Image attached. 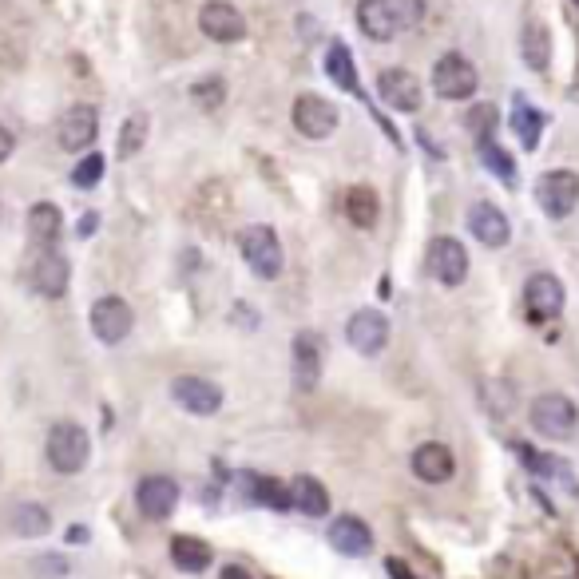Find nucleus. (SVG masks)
Instances as JSON below:
<instances>
[{
	"label": "nucleus",
	"instance_id": "obj_1",
	"mask_svg": "<svg viewBox=\"0 0 579 579\" xmlns=\"http://www.w3.org/2000/svg\"><path fill=\"white\" fill-rule=\"evenodd\" d=\"M44 453H48V464H52L60 476H76V472L88 464V457H92V437L84 433V425L60 421V425H52Z\"/></svg>",
	"mask_w": 579,
	"mask_h": 579
},
{
	"label": "nucleus",
	"instance_id": "obj_2",
	"mask_svg": "<svg viewBox=\"0 0 579 579\" xmlns=\"http://www.w3.org/2000/svg\"><path fill=\"white\" fill-rule=\"evenodd\" d=\"M528 421H532V429H536L540 437H548V441H568L579 429V409L576 401L564 397V393H540V397L532 401V409H528Z\"/></svg>",
	"mask_w": 579,
	"mask_h": 579
},
{
	"label": "nucleus",
	"instance_id": "obj_3",
	"mask_svg": "<svg viewBox=\"0 0 579 579\" xmlns=\"http://www.w3.org/2000/svg\"><path fill=\"white\" fill-rule=\"evenodd\" d=\"M238 250H242V258H246V266L258 274V278H278L282 274V242H278V234L274 227H266V223H254V227H246L242 238H238Z\"/></svg>",
	"mask_w": 579,
	"mask_h": 579
},
{
	"label": "nucleus",
	"instance_id": "obj_4",
	"mask_svg": "<svg viewBox=\"0 0 579 579\" xmlns=\"http://www.w3.org/2000/svg\"><path fill=\"white\" fill-rule=\"evenodd\" d=\"M476 84H480V76L461 52H449L433 64V92L441 100H468L476 92Z\"/></svg>",
	"mask_w": 579,
	"mask_h": 579
},
{
	"label": "nucleus",
	"instance_id": "obj_5",
	"mask_svg": "<svg viewBox=\"0 0 579 579\" xmlns=\"http://www.w3.org/2000/svg\"><path fill=\"white\" fill-rule=\"evenodd\" d=\"M536 199L548 219H568L579 203V175L576 171H548L536 183Z\"/></svg>",
	"mask_w": 579,
	"mask_h": 579
},
{
	"label": "nucleus",
	"instance_id": "obj_6",
	"mask_svg": "<svg viewBox=\"0 0 579 579\" xmlns=\"http://www.w3.org/2000/svg\"><path fill=\"white\" fill-rule=\"evenodd\" d=\"M88 322H92V334H96L104 346H119V342L131 334V326H135V314H131V306H127L123 298L108 294V298H100V302L92 306Z\"/></svg>",
	"mask_w": 579,
	"mask_h": 579
},
{
	"label": "nucleus",
	"instance_id": "obj_7",
	"mask_svg": "<svg viewBox=\"0 0 579 579\" xmlns=\"http://www.w3.org/2000/svg\"><path fill=\"white\" fill-rule=\"evenodd\" d=\"M524 310L532 322H552L564 314V282L556 274H532L524 286Z\"/></svg>",
	"mask_w": 579,
	"mask_h": 579
},
{
	"label": "nucleus",
	"instance_id": "obj_8",
	"mask_svg": "<svg viewBox=\"0 0 579 579\" xmlns=\"http://www.w3.org/2000/svg\"><path fill=\"white\" fill-rule=\"evenodd\" d=\"M171 397H175V405H183L195 417H215L223 409V389L207 377H175Z\"/></svg>",
	"mask_w": 579,
	"mask_h": 579
},
{
	"label": "nucleus",
	"instance_id": "obj_9",
	"mask_svg": "<svg viewBox=\"0 0 579 579\" xmlns=\"http://www.w3.org/2000/svg\"><path fill=\"white\" fill-rule=\"evenodd\" d=\"M429 274L441 282V286H461L468 278V250H464L457 238L441 234L429 242Z\"/></svg>",
	"mask_w": 579,
	"mask_h": 579
},
{
	"label": "nucleus",
	"instance_id": "obj_10",
	"mask_svg": "<svg viewBox=\"0 0 579 579\" xmlns=\"http://www.w3.org/2000/svg\"><path fill=\"white\" fill-rule=\"evenodd\" d=\"M96 135H100V116H96L92 104L68 108V112L60 116V123H56V143H60L64 151H88V147L96 143Z\"/></svg>",
	"mask_w": 579,
	"mask_h": 579
},
{
	"label": "nucleus",
	"instance_id": "obj_11",
	"mask_svg": "<svg viewBox=\"0 0 579 579\" xmlns=\"http://www.w3.org/2000/svg\"><path fill=\"white\" fill-rule=\"evenodd\" d=\"M294 127L306 135V139H330L334 127H338V108L326 100V96H298L294 100Z\"/></svg>",
	"mask_w": 579,
	"mask_h": 579
},
{
	"label": "nucleus",
	"instance_id": "obj_12",
	"mask_svg": "<svg viewBox=\"0 0 579 579\" xmlns=\"http://www.w3.org/2000/svg\"><path fill=\"white\" fill-rule=\"evenodd\" d=\"M199 28L203 36L219 40V44H234L246 36V16L234 8L231 0H207L203 12H199Z\"/></svg>",
	"mask_w": 579,
	"mask_h": 579
},
{
	"label": "nucleus",
	"instance_id": "obj_13",
	"mask_svg": "<svg viewBox=\"0 0 579 579\" xmlns=\"http://www.w3.org/2000/svg\"><path fill=\"white\" fill-rule=\"evenodd\" d=\"M346 338H349V346L357 349V353L377 357V353L385 349V342H389V318H385V314H377V310H357V314L349 318Z\"/></svg>",
	"mask_w": 579,
	"mask_h": 579
},
{
	"label": "nucleus",
	"instance_id": "obj_14",
	"mask_svg": "<svg viewBox=\"0 0 579 579\" xmlns=\"http://www.w3.org/2000/svg\"><path fill=\"white\" fill-rule=\"evenodd\" d=\"M377 92L397 112H417L421 108V80L409 68H385L377 76Z\"/></svg>",
	"mask_w": 579,
	"mask_h": 579
},
{
	"label": "nucleus",
	"instance_id": "obj_15",
	"mask_svg": "<svg viewBox=\"0 0 579 579\" xmlns=\"http://www.w3.org/2000/svg\"><path fill=\"white\" fill-rule=\"evenodd\" d=\"M135 504H139V512L147 520H167L179 508V484L171 476H147L135 488Z\"/></svg>",
	"mask_w": 579,
	"mask_h": 579
},
{
	"label": "nucleus",
	"instance_id": "obj_16",
	"mask_svg": "<svg viewBox=\"0 0 579 579\" xmlns=\"http://www.w3.org/2000/svg\"><path fill=\"white\" fill-rule=\"evenodd\" d=\"M68 258L64 254H56V250H40L36 258H32V270H28V282H32V290L36 294H44V298H60L64 290H68Z\"/></svg>",
	"mask_w": 579,
	"mask_h": 579
},
{
	"label": "nucleus",
	"instance_id": "obj_17",
	"mask_svg": "<svg viewBox=\"0 0 579 579\" xmlns=\"http://www.w3.org/2000/svg\"><path fill=\"white\" fill-rule=\"evenodd\" d=\"M413 472H417V480H425V484H449L453 472H457V457H453L449 445L425 441V445L413 449Z\"/></svg>",
	"mask_w": 579,
	"mask_h": 579
},
{
	"label": "nucleus",
	"instance_id": "obj_18",
	"mask_svg": "<svg viewBox=\"0 0 579 579\" xmlns=\"http://www.w3.org/2000/svg\"><path fill=\"white\" fill-rule=\"evenodd\" d=\"M468 231L476 234L484 246H492V250L512 238V227H508V219H504V211L496 203H472L468 207Z\"/></svg>",
	"mask_w": 579,
	"mask_h": 579
},
{
	"label": "nucleus",
	"instance_id": "obj_19",
	"mask_svg": "<svg viewBox=\"0 0 579 579\" xmlns=\"http://www.w3.org/2000/svg\"><path fill=\"white\" fill-rule=\"evenodd\" d=\"M330 548L342 552V556H369L373 532H369V524L357 520V516H338V520L330 524Z\"/></svg>",
	"mask_w": 579,
	"mask_h": 579
},
{
	"label": "nucleus",
	"instance_id": "obj_20",
	"mask_svg": "<svg viewBox=\"0 0 579 579\" xmlns=\"http://www.w3.org/2000/svg\"><path fill=\"white\" fill-rule=\"evenodd\" d=\"M318 377H322V338L302 330L294 338V381L298 389H314Z\"/></svg>",
	"mask_w": 579,
	"mask_h": 579
},
{
	"label": "nucleus",
	"instance_id": "obj_21",
	"mask_svg": "<svg viewBox=\"0 0 579 579\" xmlns=\"http://www.w3.org/2000/svg\"><path fill=\"white\" fill-rule=\"evenodd\" d=\"M242 496L254 500V504H262V508H270V512H286V508H294V504H290V488H282L274 476H262V472L242 476Z\"/></svg>",
	"mask_w": 579,
	"mask_h": 579
},
{
	"label": "nucleus",
	"instance_id": "obj_22",
	"mask_svg": "<svg viewBox=\"0 0 579 579\" xmlns=\"http://www.w3.org/2000/svg\"><path fill=\"white\" fill-rule=\"evenodd\" d=\"M211 560H215V552H211L207 540H199V536H175V540H171V564H175L179 572L199 576V572L211 568Z\"/></svg>",
	"mask_w": 579,
	"mask_h": 579
},
{
	"label": "nucleus",
	"instance_id": "obj_23",
	"mask_svg": "<svg viewBox=\"0 0 579 579\" xmlns=\"http://www.w3.org/2000/svg\"><path fill=\"white\" fill-rule=\"evenodd\" d=\"M290 504L302 512V516H330V492H326V484L322 480H314V476H294V484H290Z\"/></svg>",
	"mask_w": 579,
	"mask_h": 579
},
{
	"label": "nucleus",
	"instance_id": "obj_24",
	"mask_svg": "<svg viewBox=\"0 0 579 579\" xmlns=\"http://www.w3.org/2000/svg\"><path fill=\"white\" fill-rule=\"evenodd\" d=\"M357 24H361V32H365L369 40H393V36L401 32L397 20H393L389 0H361V4H357Z\"/></svg>",
	"mask_w": 579,
	"mask_h": 579
},
{
	"label": "nucleus",
	"instance_id": "obj_25",
	"mask_svg": "<svg viewBox=\"0 0 579 579\" xmlns=\"http://www.w3.org/2000/svg\"><path fill=\"white\" fill-rule=\"evenodd\" d=\"M342 211H346V219L357 227V231H369V227H377V215H381V199H377V191L373 187H349L346 199H342Z\"/></svg>",
	"mask_w": 579,
	"mask_h": 579
},
{
	"label": "nucleus",
	"instance_id": "obj_26",
	"mask_svg": "<svg viewBox=\"0 0 579 579\" xmlns=\"http://www.w3.org/2000/svg\"><path fill=\"white\" fill-rule=\"evenodd\" d=\"M60 231H64V215H60L56 203H36V207L28 211V238H32L40 250H52V242L60 238Z\"/></svg>",
	"mask_w": 579,
	"mask_h": 579
},
{
	"label": "nucleus",
	"instance_id": "obj_27",
	"mask_svg": "<svg viewBox=\"0 0 579 579\" xmlns=\"http://www.w3.org/2000/svg\"><path fill=\"white\" fill-rule=\"evenodd\" d=\"M520 56H524V64H528L532 72H548V64H552V32H548L540 20H532V24L524 28V36H520Z\"/></svg>",
	"mask_w": 579,
	"mask_h": 579
},
{
	"label": "nucleus",
	"instance_id": "obj_28",
	"mask_svg": "<svg viewBox=\"0 0 579 579\" xmlns=\"http://www.w3.org/2000/svg\"><path fill=\"white\" fill-rule=\"evenodd\" d=\"M8 524H12V532L20 540H36V536H44L52 528V516L40 504H16L12 516H8Z\"/></svg>",
	"mask_w": 579,
	"mask_h": 579
},
{
	"label": "nucleus",
	"instance_id": "obj_29",
	"mask_svg": "<svg viewBox=\"0 0 579 579\" xmlns=\"http://www.w3.org/2000/svg\"><path fill=\"white\" fill-rule=\"evenodd\" d=\"M512 131L520 135V143H524V151H536L540 147V131H544V116L524 100V96H516V108H512Z\"/></svg>",
	"mask_w": 579,
	"mask_h": 579
},
{
	"label": "nucleus",
	"instance_id": "obj_30",
	"mask_svg": "<svg viewBox=\"0 0 579 579\" xmlns=\"http://www.w3.org/2000/svg\"><path fill=\"white\" fill-rule=\"evenodd\" d=\"M326 72H330V80H334L338 88H346V92H353V96H361L357 68H353V56H349L346 44H330V52H326Z\"/></svg>",
	"mask_w": 579,
	"mask_h": 579
},
{
	"label": "nucleus",
	"instance_id": "obj_31",
	"mask_svg": "<svg viewBox=\"0 0 579 579\" xmlns=\"http://www.w3.org/2000/svg\"><path fill=\"white\" fill-rule=\"evenodd\" d=\"M480 159H484V167H488L496 179L516 183V163H512V155H508L504 147H496L492 139H484V143H480Z\"/></svg>",
	"mask_w": 579,
	"mask_h": 579
},
{
	"label": "nucleus",
	"instance_id": "obj_32",
	"mask_svg": "<svg viewBox=\"0 0 579 579\" xmlns=\"http://www.w3.org/2000/svg\"><path fill=\"white\" fill-rule=\"evenodd\" d=\"M143 143H147V116L139 112V116H131L119 127V155L131 159V155H139Z\"/></svg>",
	"mask_w": 579,
	"mask_h": 579
},
{
	"label": "nucleus",
	"instance_id": "obj_33",
	"mask_svg": "<svg viewBox=\"0 0 579 579\" xmlns=\"http://www.w3.org/2000/svg\"><path fill=\"white\" fill-rule=\"evenodd\" d=\"M520 457H524V464H528L536 476H548V480H564V476H572V468H568L564 461L544 457V453H532V449H524V445H520Z\"/></svg>",
	"mask_w": 579,
	"mask_h": 579
},
{
	"label": "nucleus",
	"instance_id": "obj_34",
	"mask_svg": "<svg viewBox=\"0 0 579 579\" xmlns=\"http://www.w3.org/2000/svg\"><path fill=\"white\" fill-rule=\"evenodd\" d=\"M100 179H104V155H100V151H92V155H84V159L76 163L72 183H76L80 191H88V187H96Z\"/></svg>",
	"mask_w": 579,
	"mask_h": 579
},
{
	"label": "nucleus",
	"instance_id": "obj_35",
	"mask_svg": "<svg viewBox=\"0 0 579 579\" xmlns=\"http://www.w3.org/2000/svg\"><path fill=\"white\" fill-rule=\"evenodd\" d=\"M464 123H468V131L484 143V139H492V127H496V108H492V104H476V108L468 112Z\"/></svg>",
	"mask_w": 579,
	"mask_h": 579
},
{
	"label": "nucleus",
	"instance_id": "obj_36",
	"mask_svg": "<svg viewBox=\"0 0 579 579\" xmlns=\"http://www.w3.org/2000/svg\"><path fill=\"white\" fill-rule=\"evenodd\" d=\"M389 8H393L397 28H413V24H421V16H425V0H389Z\"/></svg>",
	"mask_w": 579,
	"mask_h": 579
},
{
	"label": "nucleus",
	"instance_id": "obj_37",
	"mask_svg": "<svg viewBox=\"0 0 579 579\" xmlns=\"http://www.w3.org/2000/svg\"><path fill=\"white\" fill-rule=\"evenodd\" d=\"M223 92H227V88H223V80H219V76H211V80L195 84V92H191V96L199 100V108H219V104H223Z\"/></svg>",
	"mask_w": 579,
	"mask_h": 579
},
{
	"label": "nucleus",
	"instance_id": "obj_38",
	"mask_svg": "<svg viewBox=\"0 0 579 579\" xmlns=\"http://www.w3.org/2000/svg\"><path fill=\"white\" fill-rule=\"evenodd\" d=\"M12 147H16V139H12V131H8L4 123H0V163H4L8 155H12Z\"/></svg>",
	"mask_w": 579,
	"mask_h": 579
},
{
	"label": "nucleus",
	"instance_id": "obj_39",
	"mask_svg": "<svg viewBox=\"0 0 579 579\" xmlns=\"http://www.w3.org/2000/svg\"><path fill=\"white\" fill-rule=\"evenodd\" d=\"M219 579H250V572H246V568H223V572H219Z\"/></svg>",
	"mask_w": 579,
	"mask_h": 579
},
{
	"label": "nucleus",
	"instance_id": "obj_40",
	"mask_svg": "<svg viewBox=\"0 0 579 579\" xmlns=\"http://www.w3.org/2000/svg\"><path fill=\"white\" fill-rule=\"evenodd\" d=\"M96 223H100L96 215H84V219H80V234H92L96 231Z\"/></svg>",
	"mask_w": 579,
	"mask_h": 579
},
{
	"label": "nucleus",
	"instance_id": "obj_41",
	"mask_svg": "<svg viewBox=\"0 0 579 579\" xmlns=\"http://www.w3.org/2000/svg\"><path fill=\"white\" fill-rule=\"evenodd\" d=\"M389 572H393V579H413L405 572V564H397V560H389Z\"/></svg>",
	"mask_w": 579,
	"mask_h": 579
},
{
	"label": "nucleus",
	"instance_id": "obj_42",
	"mask_svg": "<svg viewBox=\"0 0 579 579\" xmlns=\"http://www.w3.org/2000/svg\"><path fill=\"white\" fill-rule=\"evenodd\" d=\"M576 8H579V0H576Z\"/></svg>",
	"mask_w": 579,
	"mask_h": 579
}]
</instances>
